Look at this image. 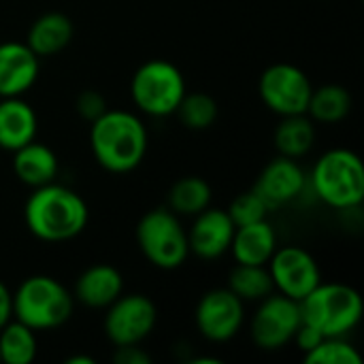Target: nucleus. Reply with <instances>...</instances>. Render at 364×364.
Masks as SVG:
<instances>
[{
	"label": "nucleus",
	"instance_id": "11",
	"mask_svg": "<svg viewBox=\"0 0 364 364\" xmlns=\"http://www.w3.org/2000/svg\"><path fill=\"white\" fill-rule=\"evenodd\" d=\"M267 264L273 288L292 301H303L322 282L316 258L299 245L277 247Z\"/></svg>",
	"mask_w": 364,
	"mask_h": 364
},
{
	"label": "nucleus",
	"instance_id": "25",
	"mask_svg": "<svg viewBox=\"0 0 364 364\" xmlns=\"http://www.w3.org/2000/svg\"><path fill=\"white\" fill-rule=\"evenodd\" d=\"M228 290H232L243 303H252L262 301L275 288L271 273L264 264H237V269L230 273Z\"/></svg>",
	"mask_w": 364,
	"mask_h": 364
},
{
	"label": "nucleus",
	"instance_id": "17",
	"mask_svg": "<svg viewBox=\"0 0 364 364\" xmlns=\"http://www.w3.org/2000/svg\"><path fill=\"white\" fill-rule=\"evenodd\" d=\"M124 292V277L111 264L85 269L75 284V299L92 309H107Z\"/></svg>",
	"mask_w": 364,
	"mask_h": 364
},
{
	"label": "nucleus",
	"instance_id": "5",
	"mask_svg": "<svg viewBox=\"0 0 364 364\" xmlns=\"http://www.w3.org/2000/svg\"><path fill=\"white\" fill-rule=\"evenodd\" d=\"M75 296L49 275H32L13 292V318L32 331H51L70 320Z\"/></svg>",
	"mask_w": 364,
	"mask_h": 364
},
{
	"label": "nucleus",
	"instance_id": "2",
	"mask_svg": "<svg viewBox=\"0 0 364 364\" xmlns=\"http://www.w3.org/2000/svg\"><path fill=\"white\" fill-rule=\"evenodd\" d=\"M90 145L105 171L130 173L147 154V130L139 115L124 109H107L92 122Z\"/></svg>",
	"mask_w": 364,
	"mask_h": 364
},
{
	"label": "nucleus",
	"instance_id": "9",
	"mask_svg": "<svg viewBox=\"0 0 364 364\" xmlns=\"http://www.w3.org/2000/svg\"><path fill=\"white\" fill-rule=\"evenodd\" d=\"M158 320L156 305L143 294H119L105 316V335L115 348L143 343Z\"/></svg>",
	"mask_w": 364,
	"mask_h": 364
},
{
	"label": "nucleus",
	"instance_id": "16",
	"mask_svg": "<svg viewBox=\"0 0 364 364\" xmlns=\"http://www.w3.org/2000/svg\"><path fill=\"white\" fill-rule=\"evenodd\" d=\"M36 113L21 96L0 100V149L17 151L36 139Z\"/></svg>",
	"mask_w": 364,
	"mask_h": 364
},
{
	"label": "nucleus",
	"instance_id": "26",
	"mask_svg": "<svg viewBox=\"0 0 364 364\" xmlns=\"http://www.w3.org/2000/svg\"><path fill=\"white\" fill-rule=\"evenodd\" d=\"M181 124L190 130H207L218 119V102L205 92H192L181 98L177 111Z\"/></svg>",
	"mask_w": 364,
	"mask_h": 364
},
{
	"label": "nucleus",
	"instance_id": "20",
	"mask_svg": "<svg viewBox=\"0 0 364 364\" xmlns=\"http://www.w3.org/2000/svg\"><path fill=\"white\" fill-rule=\"evenodd\" d=\"M73 34H75L73 21L64 13L51 11V13L41 15L30 26L26 45L38 58H45V55H53V53L62 51L73 41Z\"/></svg>",
	"mask_w": 364,
	"mask_h": 364
},
{
	"label": "nucleus",
	"instance_id": "31",
	"mask_svg": "<svg viewBox=\"0 0 364 364\" xmlns=\"http://www.w3.org/2000/svg\"><path fill=\"white\" fill-rule=\"evenodd\" d=\"M113 360L117 364H149L151 363V358L139 348V343L136 346H122V348H117V352H115V356H113Z\"/></svg>",
	"mask_w": 364,
	"mask_h": 364
},
{
	"label": "nucleus",
	"instance_id": "14",
	"mask_svg": "<svg viewBox=\"0 0 364 364\" xmlns=\"http://www.w3.org/2000/svg\"><path fill=\"white\" fill-rule=\"evenodd\" d=\"M235 230L237 226L228 211L209 205L205 211L194 215V224L188 232L190 252L203 260H215L230 250Z\"/></svg>",
	"mask_w": 364,
	"mask_h": 364
},
{
	"label": "nucleus",
	"instance_id": "22",
	"mask_svg": "<svg viewBox=\"0 0 364 364\" xmlns=\"http://www.w3.org/2000/svg\"><path fill=\"white\" fill-rule=\"evenodd\" d=\"M352 111V96L343 85L328 83L311 92L307 115L320 124H337Z\"/></svg>",
	"mask_w": 364,
	"mask_h": 364
},
{
	"label": "nucleus",
	"instance_id": "29",
	"mask_svg": "<svg viewBox=\"0 0 364 364\" xmlns=\"http://www.w3.org/2000/svg\"><path fill=\"white\" fill-rule=\"evenodd\" d=\"M77 111L83 119H87L90 124L94 119H98L105 111H107V100L100 92L96 90H85L77 96Z\"/></svg>",
	"mask_w": 364,
	"mask_h": 364
},
{
	"label": "nucleus",
	"instance_id": "15",
	"mask_svg": "<svg viewBox=\"0 0 364 364\" xmlns=\"http://www.w3.org/2000/svg\"><path fill=\"white\" fill-rule=\"evenodd\" d=\"M41 70V58L19 41L0 43V98L28 92Z\"/></svg>",
	"mask_w": 364,
	"mask_h": 364
},
{
	"label": "nucleus",
	"instance_id": "27",
	"mask_svg": "<svg viewBox=\"0 0 364 364\" xmlns=\"http://www.w3.org/2000/svg\"><path fill=\"white\" fill-rule=\"evenodd\" d=\"M307 364H360L363 356L346 337H324L318 348L305 354Z\"/></svg>",
	"mask_w": 364,
	"mask_h": 364
},
{
	"label": "nucleus",
	"instance_id": "12",
	"mask_svg": "<svg viewBox=\"0 0 364 364\" xmlns=\"http://www.w3.org/2000/svg\"><path fill=\"white\" fill-rule=\"evenodd\" d=\"M196 328L213 343H226L239 335L245 322V303L228 288L209 290L196 305Z\"/></svg>",
	"mask_w": 364,
	"mask_h": 364
},
{
	"label": "nucleus",
	"instance_id": "10",
	"mask_svg": "<svg viewBox=\"0 0 364 364\" xmlns=\"http://www.w3.org/2000/svg\"><path fill=\"white\" fill-rule=\"evenodd\" d=\"M301 324L299 301L271 292L260 301V307L252 318V339L260 350L275 352L294 339Z\"/></svg>",
	"mask_w": 364,
	"mask_h": 364
},
{
	"label": "nucleus",
	"instance_id": "7",
	"mask_svg": "<svg viewBox=\"0 0 364 364\" xmlns=\"http://www.w3.org/2000/svg\"><path fill=\"white\" fill-rule=\"evenodd\" d=\"M134 105L151 117H168L186 96L181 70L166 60H149L136 68L130 83Z\"/></svg>",
	"mask_w": 364,
	"mask_h": 364
},
{
	"label": "nucleus",
	"instance_id": "30",
	"mask_svg": "<svg viewBox=\"0 0 364 364\" xmlns=\"http://www.w3.org/2000/svg\"><path fill=\"white\" fill-rule=\"evenodd\" d=\"M322 339H324V335H322L318 328H314V326H309V324H301L292 341H296V346L307 354V352H311L314 348H318V346L322 343Z\"/></svg>",
	"mask_w": 364,
	"mask_h": 364
},
{
	"label": "nucleus",
	"instance_id": "4",
	"mask_svg": "<svg viewBox=\"0 0 364 364\" xmlns=\"http://www.w3.org/2000/svg\"><path fill=\"white\" fill-rule=\"evenodd\" d=\"M301 320L324 337H346L363 320V296L348 284H318L299 301Z\"/></svg>",
	"mask_w": 364,
	"mask_h": 364
},
{
	"label": "nucleus",
	"instance_id": "3",
	"mask_svg": "<svg viewBox=\"0 0 364 364\" xmlns=\"http://www.w3.org/2000/svg\"><path fill=\"white\" fill-rule=\"evenodd\" d=\"M311 194L324 205L352 211L364 200V166L358 154L337 147L322 154L307 177Z\"/></svg>",
	"mask_w": 364,
	"mask_h": 364
},
{
	"label": "nucleus",
	"instance_id": "19",
	"mask_svg": "<svg viewBox=\"0 0 364 364\" xmlns=\"http://www.w3.org/2000/svg\"><path fill=\"white\" fill-rule=\"evenodd\" d=\"M13 154H15L13 171L21 183L30 188H41L55 181L60 164H58V156L47 145L38 141H30L28 145L19 147Z\"/></svg>",
	"mask_w": 364,
	"mask_h": 364
},
{
	"label": "nucleus",
	"instance_id": "6",
	"mask_svg": "<svg viewBox=\"0 0 364 364\" xmlns=\"http://www.w3.org/2000/svg\"><path fill=\"white\" fill-rule=\"evenodd\" d=\"M136 243L143 256L164 271L179 269L190 254L188 232L181 226L179 215L168 207L151 209L139 220Z\"/></svg>",
	"mask_w": 364,
	"mask_h": 364
},
{
	"label": "nucleus",
	"instance_id": "18",
	"mask_svg": "<svg viewBox=\"0 0 364 364\" xmlns=\"http://www.w3.org/2000/svg\"><path fill=\"white\" fill-rule=\"evenodd\" d=\"M275 250H277V235L267 220L247 226H237L230 243V252L237 264H267Z\"/></svg>",
	"mask_w": 364,
	"mask_h": 364
},
{
	"label": "nucleus",
	"instance_id": "32",
	"mask_svg": "<svg viewBox=\"0 0 364 364\" xmlns=\"http://www.w3.org/2000/svg\"><path fill=\"white\" fill-rule=\"evenodd\" d=\"M13 320V292L6 288L4 282H0V328Z\"/></svg>",
	"mask_w": 364,
	"mask_h": 364
},
{
	"label": "nucleus",
	"instance_id": "13",
	"mask_svg": "<svg viewBox=\"0 0 364 364\" xmlns=\"http://www.w3.org/2000/svg\"><path fill=\"white\" fill-rule=\"evenodd\" d=\"M305 190H307V175L303 166L294 158H286V156H277L275 160H271L262 168L254 186V192L264 200L269 211L299 200L305 194Z\"/></svg>",
	"mask_w": 364,
	"mask_h": 364
},
{
	"label": "nucleus",
	"instance_id": "33",
	"mask_svg": "<svg viewBox=\"0 0 364 364\" xmlns=\"http://www.w3.org/2000/svg\"><path fill=\"white\" fill-rule=\"evenodd\" d=\"M96 360L94 358H90V356H70L66 364H94Z\"/></svg>",
	"mask_w": 364,
	"mask_h": 364
},
{
	"label": "nucleus",
	"instance_id": "28",
	"mask_svg": "<svg viewBox=\"0 0 364 364\" xmlns=\"http://www.w3.org/2000/svg\"><path fill=\"white\" fill-rule=\"evenodd\" d=\"M267 213H269V207L254 190L239 194L228 207V215L235 222V226H247V224L267 220Z\"/></svg>",
	"mask_w": 364,
	"mask_h": 364
},
{
	"label": "nucleus",
	"instance_id": "21",
	"mask_svg": "<svg viewBox=\"0 0 364 364\" xmlns=\"http://www.w3.org/2000/svg\"><path fill=\"white\" fill-rule=\"evenodd\" d=\"M275 147L279 156L286 158H303L311 151L316 143V126L307 113L301 115H286L275 130Z\"/></svg>",
	"mask_w": 364,
	"mask_h": 364
},
{
	"label": "nucleus",
	"instance_id": "8",
	"mask_svg": "<svg viewBox=\"0 0 364 364\" xmlns=\"http://www.w3.org/2000/svg\"><path fill=\"white\" fill-rule=\"evenodd\" d=\"M262 102L277 115L307 113V105L314 92L309 77L294 64L282 62L269 66L258 83Z\"/></svg>",
	"mask_w": 364,
	"mask_h": 364
},
{
	"label": "nucleus",
	"instance_id": "23",
	"mask_svg": "<svg viewBox=\"0 0 364 364\" xmlns=\"http://www.w3.org/2000/svg\"><path fill=\"white\" fill-rule=\"evenodd\" d=\"M36 331L21 324L19 320H11L0 328V363L30 364L36 358Z\"/></svg>",
	"mask_w": 364,
	"mask_h": 364
},
{
	"label": "nucleus",
	"instance_id": "1",
	"mask_svg": "<svg viewBox=\"0 0 364 364\" xmlns=\"http://www.w3.org/2000/svg\"><path fill=\"white\" fill-rule=\"evenodd\" d=\"M30 232L47 243H60L75 239L87 226L85 200L66 186L55 181L34 188L23 209Z\"/></svg>",
	"mask_w": 364,
	"mask_h": 364
},
{
	"label": "nucleus",
	"instance_id": "24",
	"mask_svg": "<svg viewBox=\"0 0 364 364\" xmlns=\"http://www.w3.org/2000/svg\"><path fill=\"white\" fill-rule=\"evenodd\" d=\"M211 186L203 177H183L168 192V209L177 215H198L211 205Z\"/></svg>",
	"mask_w": 364,
	"mask_h": 364
}]
</instances>
